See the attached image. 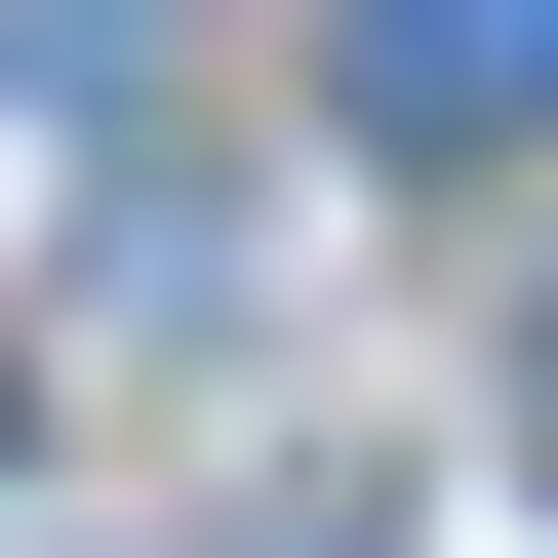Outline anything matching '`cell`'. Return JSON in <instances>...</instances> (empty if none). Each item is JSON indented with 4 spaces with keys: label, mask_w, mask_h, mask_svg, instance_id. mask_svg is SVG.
I'll return each instance as SVG.
<instances>
[{
    "label": "cell",
    "mask_w": 558,
    "mask_h": 558,
    "mask_svg": "<svg viewBox=\"0 0 558 558\" xmlns=\"http://www.w3.org/2000/svg\"><path fill=\"white\" fill-rule=\"evenodd\" d=\"M319 120L360 160H558V0H319Z\"/></svg>",
    "instance_id": "cell-1"
},
{
    "label": "cell",
    "mask_w": 558,
    "mask_h": 558,
    "mask_svg": "<svg viewBox=\"0 0 558 558\" xmlns=\"http://www.w3.org/2000/svg\"><path fill=\"white\" fill-rule=\"evenodd\" d=\"M519 399H558V279H519Z\"/></svg>",
    "instance_id": "cell-2"
}]
</instances>
